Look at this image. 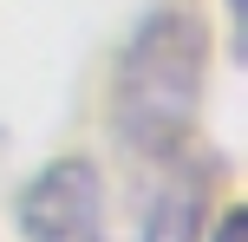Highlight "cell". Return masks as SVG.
<instances>
[{
  "mask_svg": "<svg viewBox=\"0 0 248 242\" xmlns=\"http://www.w3.org/2000/svg\"><path fill=\"white\" fill-rule=\"evenodd\" d=\"M202 72H209V33L196 13L157 7L137 20L131 46L111 72V131L137 157H176L202 112Z\"/></svg>",
  "mask_w": 248,
  "mask_h": 242,
  "instance_id": "1",
  "label": "cell"
},
{
  "mask_svg": "<svg viewBox=\"0 0 248 242\" xmlns=\"http://www.w3.org/2000/svg\"><path fill=\"white\" fill-rule=\"evenodd\" d=\"M26 242H111L105 229V177L92 157H52L20 190Z\"/></svg>",
  "mask_w": 248,
  "mask_h": 242,
  "instance_id": "2",
  "label": "cell"
},
{
  "mask_svg": "<svg viewBox=\"0 0 248 242\" xmlns=\"http://www.w3.org/2000/svg\"><path fill=\"white\" fill-rule=\"evenodd\" d=\"M202 216H209V170H176L150 196L137 242H202Z\"/></svg>",
  "mask_w": 248,
  "mask_h": 242,
  "instance_id": "3",
  "label": "cell"
},
{
  "mask_svg": "<svg viewBox=\"0 0 248 242\" xmlns=\"http://www.w3.org/2000/svg\"><path fill=\"white\" fill-rule=\"evenodd\" d=\"M209 242H248V210H222V223L209 229Z\"/></svg>",
  "mask_w": 248,
  "mask_h": 242,
  "instance_id": "4",
  "label": "cell"
}]
</instances>
